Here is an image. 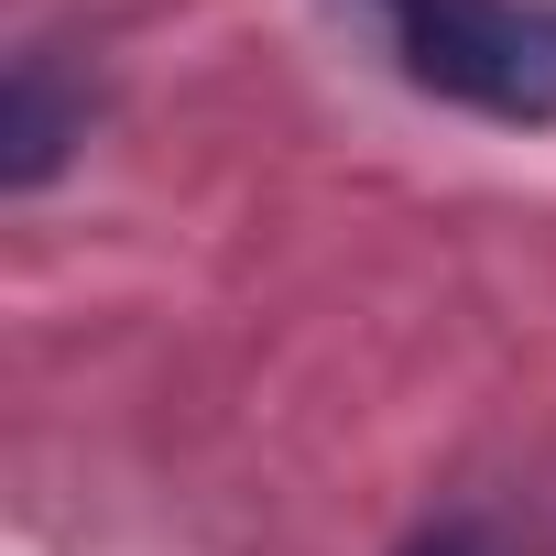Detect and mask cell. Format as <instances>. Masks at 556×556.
I'll return each mask as SVG.
<instances>
[{"instance_id": "1", "label": "cell", "mask_w": 556, "mask_h": 556, "mask_svg": "<svg viewBox=\"0 0 556 556\" xmlns=\"http://www.w3.org/2000/svg\"><path fill=\"white\" fill-rule=\"evenodd\" d=\"M382 66L491 131H556V0H361Z\"/></svg>"}, {"instance_id": "2", "label": "cell", "mask_w": 556, "mask_h": 556, "mask_svg": "<svg viewBox=\"0 0 556 556\" xmlns=\"http://www.w3.org/2000/svg\"><path fill=\"white\" fill-rule=\"evenodd\" d=\"M88 121H99V77L66 66L55 45H23L12 77H0V186H12V197H45V186L77 164Z\"/></svg>"}, {"instance_id": "3", "label": "cell", "mask_w": 556, "mask_h": 556, "mask_svg": "<svg viewBox=\"0 0 556 556\" xmlns=\"http://www.w3.org/2000/svg\"><path fill=\"white\" fill-rule=\"evenodd\" d=\"M393 556H502V523H491V513H469V502H447V513H426Z\"/></svg>"}]
</instances>
